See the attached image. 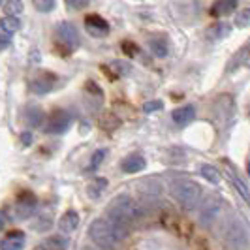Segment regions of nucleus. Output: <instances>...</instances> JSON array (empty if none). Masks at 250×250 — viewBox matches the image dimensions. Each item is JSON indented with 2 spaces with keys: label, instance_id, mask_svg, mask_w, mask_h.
<instances>
[{
  "label": "nucleus",
  "instance_id": "1",
  "mask_svg": "<svg viewBox=\"0 0 250 250\" xmlns=\"http://www.w3.org/2000/svg\"><path fill=\"white\" fill-rule=\"evenodd\" d=\"M139 216H141L139 207L128 196H117L105 211V218L109 220V224H111L113 231H115L119 241L126 239L130 224H134Z\"/></svg>",
  "mask_w": 250,
  "mask_h": 250
},
{
  "label": "nucleus",
  "instance_id": "2",
  "mask_svg": "<svg viewBox=\"0 0 250 250\" xmlns=\"http://www.w3.org/2000/svg\"><path fill=\"white\" fill-rule=\"evenodd\" d=\"M171 196L181 203V207L194 209L201 201V187L190 179H175L171 183Z\"/></svg>",
  "mask_w": 250,
  "mask_h": 250
},
{
  "label": "nucleus",
  "instance_id": "3",
  "mask_svg": "<svg viewBox=\"0 0 250 250\" xmlns=\"http://www.w3.org/2000/svg\"><path fill=\"white\" fill-rule=\"evenodd\" d=\"M88 239L102 250H113L121 241L117 239L107 218H96L88 226Z\"/></svg>",
  "mask_w": 250,
  "mask_h": 250
},
{
  "label": "nucleus",
  "instance_id": "4",
  "mask_svg": "<svg viewBox=\"0 0 250 250\" xmlns=\"http://www.w3.org/2000/svg\"><path fill=\"white\" fill-rule=\"evenodd\" d=\"M222 239L231 250L249 249V231L237 218H228L222 226Z\"/></svg>",
  "mask_w": 250,
  "mask_h": 250
},
{
  "label": "nucleus",
  "instance_id": "5",
  "mask_svg": "<svg viewBox=\"0 0 250 250\" xmlns=\"http://www.w3.org/2000/svg\"><path fill=\"white\" fill-rule=\"evenodd\" d=\"M72 125V117L70 113L64 111V109H57L53 111V115L49 117V123H47V132L49 134H64Z\"/></svg>",
  "mask_w": 250,
  "mask_h": 250
},
{
  "label": "nucleus",
  "instance_id": "6",
  "mask_svg": "<svg viewBox=\"0 0 250 250\" xmlns=\"http://www.w3.org/2000/svg\"><path fill=\"white\" fill-rule=\"evenodd\" d=\"M36 196L30 194V192H23L19 198H17V205H15V214L17 218L25 220V218H30L34 211H36Z\"/></svg>",
  "mask_w": 250,
  "mask_h": 250
},
{
  "label": "nucleus",
  "instance_id": "7",
  "mask_svg": "<svg viewBox=\"0 0 250 250\" xmlns=\"http://www.w3.org/2000/svg\"><path fill=\"white\" fill-rule=\"evenodd\" d=\"M57 38L68 49H75L79 45V34H77V28L72 23H61L57 26Z\"/></svg>",
  "mask_w": 250,
  "mask_h": 250
},
{
  "label": "nucleus",
  "instance_id": "8",
  "mask_svg": "<svg viewBox=\"0 0 250 250\" xmlns=\"http://www.w3.org/2000/svg\"><path fill=\"white\" fill-rule=\"evenodd\" d=\"M218 213H220V200L209 198V200L203 203V207H201L200 211L201 226H211L218 218Z\"/></svg>",
  "mask_w": 250,
  "mask_h": 250
},
{
  "label": "nucleus",
  "instance_id": "9",
  "mask_svg": "<svg viewBox=\"0 0 250 250\" xmlns=\"http://www.w3.org/2000/svg\"><path fill=\"white\" fill-rule=\"evenodd\" d=\"M85 28H87V32L90 36H105L107 32H109V25H107V21L100 17V15H87L85 17Z\"/></svg>",
  "mask_w": 250,
  "mask_h": 250
},
{
  "label": "nucleus",
  "instance_id": "10",
  "mask_svg": "<svg viewBox=\"0 0 250 250\" xmlns=\"http://www.w3.org/2000/svg\"><path fill=\"white\" fill-rule=\"evenodd\" d=\"M249 62H250V42L245 43V45L229 59V62L226 66V72H235V70L243 68L245 64H249Z\"/></svg>",
  "mask_w": 250,
  "mask_h": 250
},
{
  "label": "nucleus",
  "instance_id": "11",
  "mask_svg": "<svg viewBox=\"0 0 250 250\" xmlns=\"http://www.w3.org/2000/svg\"><path fill=\"white\" fill-rule=\"evenodd\" d=\"M25 243L26 237L23 231H12L0 241V250H21Z\"/></svg>",
  "mask_w": 250,
  "mask_h": 250
},
{
  "label": "nucleus",
  "instance_id": "12",
  "mask_svg": "<svg viewBox=\"0 0 250 250\" xmlns=\"http://www.w3.org/2000/svg\"><path fill=\"white\" fill-rule=\"evenodd\" d=\"M196 117V109L192 105H183V107H177L175 111L171 113V119L177 126H187L194 121Z\"/></svg>",
  "mask_w": 250,
  "mask_h": 250
},
{
  "label": "nucleus",
  "instance_id": "13",
  "mask_svg": "<svg viewBox=\"0 0 250 250\" xmlns=\"http://www.w3.org/2000/svg\"><path fill=\"white\" fill-rule=\"evenodd\" d=\"M145 158L141 154H130L123 160V171L125 173H139L141 169H145Z\"/></svg>",
  "mask_w": 250,
  "mask_h": 250
},
{
  "label": "nucleus",
  "instance_id": "14",
  "mask_svg": "<svg viewBox=\"0 0 250 250\" xmlns=\"http://www.w3.org/2000/svg\"><path fill=\"white\" fill-rule=\"evenodd\" d=\"M79 214L75 213V211H66V213L61 216V222H59V228H61V231L64 233H72L77 229V226H79Z\"/></svg>",
  "mask_w": 250,
  "mask_h": 250
},
{
  "label": "nucleus",
  "instance_id": "15",
  "mask_svg": "<svg viewBox=\"0 0 250 250\" xmlns=\"http://www.w3.org/2000/svg\"><path fill=\"white\" fill-rule=\"evenodd\" d=\"M53 83H55V75L43 74L32 81V90L38 92V94H45V92H49L51 88H53Z\"/></svg>",
  "mask_w": 250,
  "mask_h": 250
},
{
  "label": "nucleus",
  "instance_id": "16",
  "mask_svg": "<svg viewBox=\"0 0 250 250\" xmlns=\"http://www.w3.org/2000/svg\"><path fill=\"white\" fill-rule=\"evenodd\" d=\"M237 8V0H216L213 4V15H229V13L235 12Z\"/></svg>",
  "mask_w": 250,
  "mask_h": 250
},
{
  "label": "nucleus",
  "instance_id": "17",
  "mask_svg": "<svg viewBox=\"0 0 250 250\" xmlns=\"http://www.w3.org/2000/svg\"><path fill=\"white\" fill-rule=\"evenodd\" d=\"M229 179H231L233 187L237 188V192L241 194V198H243V200H245L250 205V190H249V187L243 183V179H241V177H239L235 171H231V169H229Z\"/></svg>",
  "mask_w": 250,
  "mask_h": 250
},
{
  "label": "nucleus",
  "instance_id": "18",
  "mask_svg": "<svg viewBox=\"0 0 250 250\" xmlns=\"http://www.w3.org/2000/svg\"><path fill=\"white\" fill-rule=\"evenodd\" d=\"M200 173L203 175L205 181H209V183H213V185H218V183H220V171H218L214 166H211V164H203L200 167Z\"/></svg>",
  "mask_w": 250,
  "mask_h": 250
},
{
  "label": "nucleus",
  "instance_id": "19",
  "mask_svg": "<svg viewBox=\"0 0 250 250\" xmlns=\"http://www.w3.org/2000/svg\"><path fill=\"white\" fill-rule=\"evenodd\" d=\"M229 26L226 25V23H218V25H213L209 30H207V38L209 40H213V42H218V40H222L229 34Z\"/></svg>",
  "mask_w": 250,
  "mask_h": 250
},
{
  "label": "nucleus",
  "instance_id": "20",
  "mask_svg": "<svg viewBox=\"0 0 250 250\" xmlns=\"http://www.w3.org/2000/svg\"><path fill=\"white\" fill-rule=\"evenodd\" d=\"M25 121L30 128H38V126L42 125V121H43V113H42L40 107H28Z\"/></svg>",
  "mask_w": 250,
  "mask_h": 250
},
{
  "label": "nucleus",
  "instance_id": "21",
  "mask_svg": "<svg viewBox=\"0 0 250 250\" xmlns=\"http://www.w3.org/2000/svg\"><path fill=\"white\" fill-rule=\"evenodd\" d=\"M150 51L154 57L164 59V57H167V43L164 40H150Z\"/></svg>",
  "mask_w": 250,
  "mask_h": 250
},
{
  "label": "nucleus",
  "instance_id": "22",
  "mask_svg": "<svg viewBox=\"0 0 250 250\" xmlns=\"http://www.w3.org/2000/svg\"><path fill=\"white\" fill-rule=\"evenodd\" d=\"M21 12H23V2L21 0H8L4 4V13L10 15V17H17Z\"/></svg>",
  "mask_w": 250,
  "mask_h": 250
},
{
  "label": "nucleus",
  "instance_id": "23",
  "mask_svg": "<svg viewBox=\"0 0 250 250\" xmlns=\"http://www.w3.org/2000/svg\"><path fill=\"white\" fill-rule=\"evenodd\" d=\"M0 25L4 26L6 30H10L12 34H15V32L21 28V21H19L17 17H10V15H6V17H2V19H0Z\"/></svg>",
  "mask_w": 250,
  "mask_h": 250
},
{
  "label": "nucleus",
  "instance_id": "24",
  "mask_svg": "<svg viewBox=\"0 0 250 250\" xmlns=\"http://www.w3.org/2000/svg\"><path fill=\"white\" fill-rule=\"evenodd\" d=\"M235 25L239 28H247L250 26V8H245L243 12L237 13V17H235Z\"/></svg>",
  "mask_w": 250,
  "mask_h": 250
},
{
  "label": "nucleus",
  "instance_id": "25",
  "mask_svg": "<svg viewBox=\"0 0 250 250\" xmlns=\"http://www.w3.org/2000/svg\"><path fill=\"white\" fill-rule=\"evenodd\" d=\"M119 125L121 123H119V119L115 115H104V117H100V126L105 128V130H113V128H117Z\"/></svg>",
  "mask_w": 250,
  "mask_h": 250
},
{
  "label": "nucleus",
  "instance_id": "26",
  "mask_svg": "<svg viewBox=\"0 0 250 250\" xmlns=\"http://www.w3.org/2000/svg\"><path fill=\"white\" fill-rule=\"evenodd\" d=\"M47 250H66V239L62 237H51L47 241Z\"/></svg>",
  "mask_w": 250,
  "mask_h": 250
},
{
  "label": "nucleus",
  "instance_id": "27",
  "mask_svg": "<svg viewBox=\"0 0 250 250\" xmlns=\"http://www.w3.org/2000/svg\"><path fill=\"white\" fill-rule=\"evenodd\" d=\"M104 158H105V150L104 149L94 150V154H92V158H90V166H88V169H90V171H92V169H96V167L102 164Z\"/></svg>",
  "mask_w": 250,
  "mask_h": 250
},
{
  "label": "nucleus",
  "instance_id": "28",
  "mask_svg": "<svg viewBox=\"0 0 250 250\" xmlns=\"http://www.w3.org/2000/svg\"><path fill=\"white\" fill-rule=\"evenodd\" d=\"M34 2V6H36L40 12H51L53 10V6H55V0H32Z\"/></svg>",
  "mask_w": 250,
  "mask_h": 250
},
{
  "label": "nucleus",
  "instance_id": "29",
  "mask_svg": "<svg viewBox=\"0 0 250 250\" xmlns=\"http://www.w3.org/2000/svg\"><path fill=\"white\" fill-rule=\"evenodd\" d=\"M164 107V102L162 100H150L143 105V111L145 113H152V111H160Z\"/></svg>",
  "mask_w": 250,
  "mask_h": 250
},
{
  "label": "nucleus",
  "instance_id": "30",
  "mask_svg": "<svg viewBox=\"0 0 250 250\" xmlns=\"http://www.w3.org/2000/svg\"><path fill=\"white\" fill-rule=\"evenodd\" d=\"M66 4L72 8V10H83L90 4V0H66Z\"/></svg>",
  "mask_w": 250,
  "mask_h": 250
},
{
  "label": "nucleus",
  "instance_id": "31",
  "mask_svg": "<svg viewBox=\"0 0 250 250\" xmlns=\"http://www.w3.org/2000/svg\"><path fill=\"white\" fill-rule=\"evenodd\" d=\"M12 32H10V30H6V28H4V26L0 25V43H8V42H10V40H12Z\"/></svg>",
  "mask_w": 250,
  "mask_h": 250
},
{
  "label": "nucleus",
  "instance_id": "32",
  "mask_svg": "<svg viewBox=\"0 0 250 250\" xmlns=\"http://www.w3.org/2000/svg\"><path fill=\"white\" fill-rule=\"evenodd\" d=\"M111 68H119L121 70V75H126L132 68H130V64H125V62H113Z\"/></svg>",
  "mask_w": 250,
  "mask_h": 250
},
{
  "label": "nucleus",
  "instance_id": "33",
  "mask_svg": "<svg viewBox=\"0 0 250 250\" xmlns=\"http://www.w3.org/2000/svg\"><path fill=\"white\" fill-rule=\"evenodd\" d=\"M8 224H10V216H8L6 211H2V209H0V229H4Z\"/></svg>",
  "mask_w": 250,
  "mask_h": 250
},
{
  "label": "nucleus",
  "instance_id": "34",
  "mask_svg": "<svg viewBox=\"0 0 250 250\" xmlns=\"http://www.w3.org/2000/svg\"><path fill=\"white\" fill-rule=\"evenodd\" d=\"M23 143H30V134H28V132L23 134Z\"/></svg>",
  "mask_w": 250,
  "mask_h": 250
},
{
  "label": "nucleus",
  "instance_id": "35",
  "mask_svg": "<svg viewBox=\"0 0 250 250\" xmlns=\"http://www.w3.org/2000/svg\"><path fill=\"white\" fill-rule=\"evenodd\" d=\"M34 250H47V247H36Z\"/></svg>",
  "mask_w": 250,
  "mask_h": 250
},
{
  "label": "nucleus",
  "instance_id": "36",
  "mask_svg": "<svg viewBox=\"0 0 250 250\" xmlns=\"http://www.w3.org/2000/svg\"><path fill=\"white\" fill-rule=\"evenodd\" d=\"M247 171H249V177H250V162L247 164Z\"/></svg>",
  "mask_w": 250,
  "mask_h": 250
},
{
  "label": "nucleus",
  "instance_id": "37",
  "mask_svg": "<svg viewBox=\"0 0 250 250\" xmlns=\"http://www.w3.org/2000/svg\"><path fill=\"white\" fill-rule=\"evenodd\" d=\"M2 2H4V0H0V4H2Z\"/></svg>",
  "mask_w": 250,
  "mask_h": 250
},
{
  "label": "nucleus",
  "instance_id": "38",
  "mask_svg": "<svg viewBox=\"0 0 250 250\" xmlns=\"http://www.w3.org/2000/svg\"><path fill=\"white\" fill-rule=\"evenodd\" d=\"M87 250H90V249H87Z\"/></svg>",
  "mask_w": 250,
  "mask_h": 250
}]
</instances>
